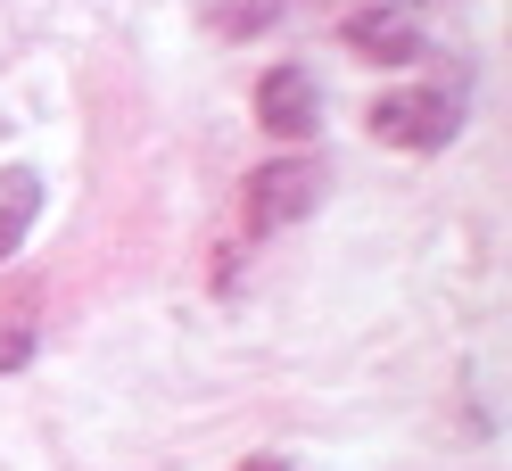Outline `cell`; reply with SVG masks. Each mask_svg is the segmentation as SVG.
<instances>
[{
  "instance_id": "obj_1",
  "label": "cell",
  "mask_w": 512,
  "mask_h": 471,
  "mask_svg": "<svg viewBox=\"0 0 512 471\" xmlns=\"http://www.w3.org/2000/svg\"><path fill=\"white\" fill-rule=\"evenodd\" d=\"M314 199H323V174H314L306 157H273V166L248 174L240 224H248V240H273V232H290L298 215H314Z\"/></svg>"
},
{
  "instance_id": "obj_2",
  "label": "cell",
  "mask_w": 512,
  "mask_h": 471,
  "mask_svg": "<svg viewBox=\"0 0 512 471\" xmlns=\"http://www.w3.org/2000/svg\"><path fill=\"white\" fill-rule=\"evenodd\" d=\"M372 141H389V149L455 141V100L446 91H389V100H372Z\"/></svg>"
},
{
  "instance_id": "obj_3",
  "label": "cell",
  "mask_w": 512,
  "mask_h": 471,
  "mask_svg": "<svg viewBox=\"0 0 512 471\" xmlns=\"http://www.w3.org/2000/svg\"><path fill=\"white\" fill-rule=\"evenodd\" d=\"M314 116H323V91H314L306 67H273L265 83H256V124L281 141H306L314 133Z\"/></svg>"
},
{
  "instance_id": "obj_4",
  "label": "cell",
  "mask_w": 512,
  "mask_h": 471,
  "mask_svg": "<svg viewBox=\"0 0 512 471\" xmlns=\"http://www.w3.org/2000/svg\"><path fill=\"white\" fill-rule=\"evenodd\" d=\"M339 42L356 58H380V67H405V58H422V17L413 9H356L339 25Z\"/></svg>"
},
{
  "instance_id": "obj_5",
  "label": "cell",
  "mask_w": 512,
  "mask_h": 471,
  "mask_svg": "<svg viewBox=\"0 0 512 471\" xmlns=\"http://www.w3.org/2000/svg\"><path fill=\"white\" fill-rule=\"evenodd\" d=\"M34 215H42V182L25 174V166H9V174H0V265H9L17 240L34 232Z\"/></svg>"
},
{
  "instance_id": "obj_6",
  "label": "cell",
  "mask_w": 512,
  "mask_h": 471,
  "mask_svg": "<svg viewBox=\"0 0 512 471\" xmlns=\"http://www.w3.org/2000/svg\"><path fill=\"white\" fill-rule=\"evenodd\" d=\"M265 25H281V0H215L207 9V34H223V42H248Z\"/></svg>"
},
{
  "instance_id": "obj_7",
  "label": "cell",
  "mask_w": 512,
  "mask_h": 471,
  "mask_svg": "<svg viewBox=\"0 0 512 471\" xmlns=\"http://www.w3.org/2000/svg\"><path fill=\"white\" fill-rule=\"evenodd\" d=\"M34 364V314H0V372Z\"/></svg>"
},
{
  "instance_id": "obj_8",
  "label": "cell",
  "mask_w": 512,
  "mask_h": 471,
  "mask_svg": "<svg viewBox=\"0 0 512 471\" xmlns=\"http://www.w3.org/2000/svg\"><path fill=\"white\" fill-rule=\"evenodd\" d=\"M248 471H281V463H248Z\"/></svg>"
}]
</instances>
